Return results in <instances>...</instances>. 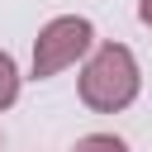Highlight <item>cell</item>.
Instances as JSON below:
<instances>
[{
	"label": "cell",
	"instance_id": "3",
	"mask_svg": "<svg viewBox=\"0 0 152 152\" xmlns=\"http://www.w3.org/2000/svg\"><path fill=\"white\" fill-rule=\"evenodd\" d=\"M19 100V66L10 52H0V109H10Z\"/></svg>",
	"mask_w": 152,
	"mask_h": 152
},
{
	"label": "cell",
	"instance_id": "4",
	"mask_svg": "<svg viewBox=\"0 0 152 152\" xmlns=\"http://www.w3.org/2000/svg\"><path fill=\"white\" fill-rule=\"evenodd\" d=\"M76 152H128V142L114 138V133H86L76 142Z\"/></svg>",
	"mask_w": 152,
	"mask_h": 152
},
{
	"label": "cell",
	"instance_id": "2",
	"mask_svg": "<svg viewBox=\"0 0 152 152\" xmlns=\"http://www.w3.org/2000/svg\"><path fill=\"white\" fill-rule=\"evenodd\" d=\"M95 43V28L86 14H62L52 24H43V33L33 38V76H57L62 66H71L76 57H86Z\"/></svg>",
	"mask_w": 152,
	"mask_h": 152
},
{
	"label": "cell",
	"instance_id": "1",
	"mask_svg": "<svg viewBox=\"0 0 152 152\" xmlns=\"http://www.w3.org/2000/svg\"><path fill=\"white\" fill-rule=\"evenodd\" d=\"M138 86H142V71H138V57L124 48V43H104L90 52V62L81 66V100L95 109V114H119L138 100Z\"/></svg>",
	"mask_w": 152,
	"mask_h": 152
},
{
	"label": "cell",
	"instance_id": "5",
	"mask_svg": "<svg viewBox=\"0 0 152 152\" xmlns=\"http://www.w3.org/2000/svg\"><path fill=\"white\" fill-rule=\"evenodd\" d=\"M138 19H142V24L152 28V0H138Z\"/></svg>",
	"mask_w": 152,
	"mask_h": 152
}]
</instances>
